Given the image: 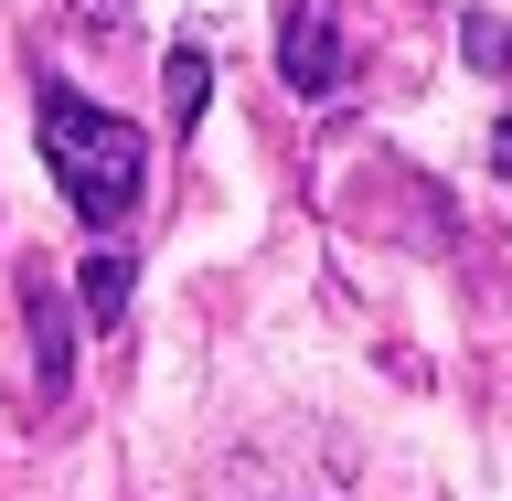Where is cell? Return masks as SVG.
I'll return each instance as SVG.
<instances>
[{"instance_id": "cell-5", "label": "cell", "mask_w": 512, "mask_h": 501, "mask_svg": "<svg viewBox=\"0 0 512 501\" xmlns=\"http://www.w3.org/2000/svg\"><path fill=\"white\" fill-rule=\"evenodd\" d=\"M128 278H139L128 256H86V267H75V299H86L96 331H118V320H128Z\"/></svg>"}, {"instance_id": "cell-4", "label": "cell", "mask_w": 512, "mask_h": 501, "mask_svg": "<svg viewBox=\"0 0 512 501\" xmlns=\"http://www.w3.org/2000/svg\"><path fill=\"white\" fill-rule=\"evenodd\" d=\"M203 96H214V64L192 54H160V107H171V139H192V128H203Z\"/></svg>"}, {"instance_id": "cell-3", "label": "cell", "mask_w": 512, "mask_h": 501, "mask_svg": "<svg viewBox=\"0 0 512 501\" xmlns=\"http://www.w3.org/2000/svg\"><path fill=\"white\" fill-rule=\"evenodd\" d=\"M22 310H32V374H43V395H64V384H75V320H64V278L54 267L22 278Z\"/></svg>"}, {"instance_id": "cell-7", "label": "cell", "mask_w": 512, "mask_h": 501, "mask_svg": "<svg viewBox=\"0 0 512 501\" xmlns=\"http://www.w3.org/2000/svg\"><path fill=\"white\" fill-rule=\"evenodd\" d=\"M491 160H502V171H512V118H502V128H491Z\"/></svg>"}, {"instance_id": "cell-6", "label": "cell", "mask_w": 512, "mask_h": 501, "mask_svg": "<svg viewBox=\"0 0 512 501\" xmlns=\"http://www.w3.org/2000/svg\"><path fill=\"white\" fill-rule=\"evenodd\" d=\"M459 54H470L480 75H512V22L502 11H470V22H459Z\"/></svg>"}, {"instance_id": "cell-1", "label": "cell", "mask_w": 512, "mask_h": 501, "mask_svg": "<svg viewBox=\"0 0 512 501\" xmlns=\"http://www.w3.org/2000/svg\"><path fill=\"white\" fill-rule=\"evenodd\" d=\"M32 139H43V171L64 182V203H75L86 224H128L139 214V192H150V139H139L128 118H107V107H86L64 75H43Z\"/></svg>"}, {"instance_id": "cell-2", "label": "cell", "mask_w": 512, "mask_h": 501, "mask_svg": "<svg viewBox=\"0 0 512 501\" xmlns=\"http://www.w3.org/2000/svg\"><path fill=\"white\" fill-rule=\"evenodd\" d=\"M278 75L299 96H331L342 86V11L331 0H288V22H278Z\"/></svg>"}]
</instances>
